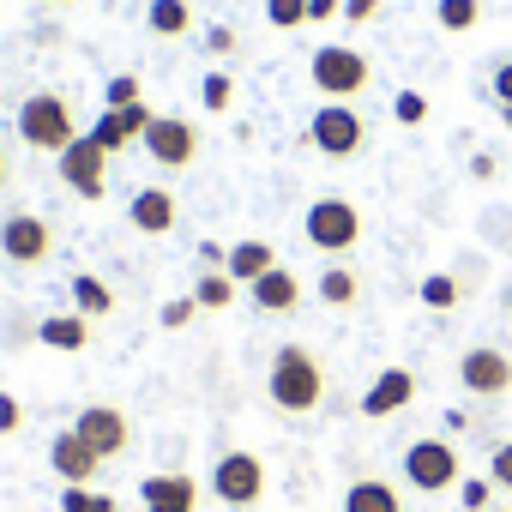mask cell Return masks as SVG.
I'll list each match as a JSON object with an SVG mask.
<instances>
[{
  "label": "cell",
  "instance_id": "1",
  "mask_svg": "<svg viewBox=\"0 0 512 512\" xmlns=\"http://www.w3.org/2000/svg\"><path fill=\"white\" fill-rule=\"evenodd\" d=\"M266 398L284 410V416H314L326 404V368L308 344H284L272 356V374H266Z\"/></svg>",
  "mask_w": 512,
  "mask_h": 512
},
{
  "label": "cell",
  "instance_id": "2",
  "mask_svg": "<svg viewBox=\"0 0 512 512\" xmlns=\"http://www.w3.org/2000/svg\"><path fill=\"white\" fill-rule=\"evenodd\" d=\"M19 139H25L31 151H43V157H61V151L79 139L73 103H67L61 91H37V97H25V109H19Z\"/></svg>",
  "mask_w": 512,
  "mask_h": 512
},
{
  "label": "cell",
  "instance_id": "3",
  "mask_svg": "<svg viewBox=\"0 0 512 512\" xmlns=\"http://www.w3.org/2000/svg\"><path fill=\"white\" fill-rule=\"evenodd\" d=\"M314 91L326 97V103H356L368 85H374V61L362 55V49H350V43H326V49H314Z\"/></svg>",
  "mask_w": 512,
  "mask_h": 512
},
{
  "label": "cell",
  "instance_id": "4",
  "mask_svg": "<svg viewBox=\"0 0 512 512\" xmlns=\"http://www.w3.org/2000/svg\"><path fill=\"white\" fill-rule=\"evenodd\" d=\"M308 145H314L326 163L362 157V151H368V121H362V109H350V103H320L314 121H308Z\"/></svg>",
  "mask_w": 512,
  "mask_h": 512
},
{
  "label": "cell",
  "instance_id": "5",
  "mask_svg": "<svg viewBox=\"0 0 512 512\" xmlns=\"http://www.w3.org/2000/svg\"><path fill=\"white\" fill-rule=\"evenodd\" d=\"M302 235H308V247L314 253H332V260H344V253L362 241V205H350V199H314L308 205V217H302Z\"/></svg>",
  "mask_w": 512,
  "mask_h": 512
},
{
  "label": "cell",
  "instance_id": "6",
  "mask_svg": "<svg viewBox=\"0 0 512 512\" xmlns=\"http://www.w3.org/2000/svg\"><path fill=\"white\" fill-rule=\"evenodd\" d=\"M404 476H410V488H416V494H446V488H458V482H464L458 446H452V440H440V434L410 440V446H404Z\"/></svg>",
  "mask_w": 512,
  "mask_h": 512
},
{
  "label": "cell",
  "instance_id": "7",
  "mask_svg": "<svg viewBox=\"0 0 512 512\" xmlns=\"http://www.w3.org/2000/svg\"><path fill=\"white\" fill-rule=\"evenodd\" d=\"M49 253H55V229H49V217H37V211L0 217V260H7V266L37 272V266H49Z\"/></svg>",
  "mask_w": 512,
  "mask_h": 512
},
{
  "label": "cell",
  "instance_id": "8",
  "mask_svg": "<svg viewBox=\"0 0 512 512\" xmlns=\"http://www.w3.org/2000/svg\"><path fill=\"white\" fill-rule=\"evenodd\" d=\"M211 494H217L223 506H253V500L266 494V458L247 452V446L223 452V458L211 464Z\"/></svg>",
  "mask_w": 512,
  "mask_h": 512
},
{
  "label": "cell",
  "instance_id": "9",
  "mask_svg": "<svg viewBox=\"0 0 512 512\" xmlns=\"http://www.w3.org/2000/svg\"><path fill=\"white\" fill-rule=\"evenodd\" d=\"M139 145H145V157H151L157 169H193L199 151H205V139H199V127H193L187 115H157Z\"/></svg>",
  "mask_w": 512,
  "mask_h": 512
},
{
  "label": "cell",
  "instance_id": "10",
  "mask_svg": "<svg viewBox=\"0 0 512 512\" xmlns=\"http://www.w3.org/2000/svg\"><path fill=\"white\" fill-rule=\"evenodd\" d=\"M109 163H115V157H109V151H103V145H97L91 133H79V139H73V145H67L61 157H55L61 181H67V187H73L79 199H91V205H97V199L109 193Z\"/></svg>",
  "mask_w": 512,
  "mask_h": 512
},
{
  "label": "cell",
  "instance_id": "11",
  "mask_svg": "<svg viewBox=\"0 0 512 512\" xmlns=\"http://www.w3.org/2000/svg\"><path fill=\"white\" fill-rule=\"evenodd\" d=\"M458 386L470 398H506L512 392V356L494 350V344H470L458 356Z\"/></svg>",
  "mask_w": 512,
  "mask_h": 512
},
{
  "label": "cell",
  "instance_id": "12",
  "mask_svg": "<svg viewBox=\"0 0 512 512\" xmlns=\"http://www.w3.org/2000/svg\"><path fill=\"white\" fill-rule=\"evenodd\" d=\"M73 434H79L103 464H109V458H121V452L133 446V422H127L115 404H85V410L73 416Z\"/></svg>",
  "mask_w": 512,
  "mask_h": 512
},
{
  "label": "cell",
  "instance_id": "13",
  "mask_svg": "<svg viewBox=\"0 0 512 512\" xmlns=\"http://www.w3.org/2000/svg\"><path fill=\"white\" fill-rule=\"evenodd\" d=\"M157 121V109L151 103H127V109H103L97 121H91V139L109 151V157H121L127 145H139L145 139V127Z\"/></svg>",
  "mask_w": 512,
  "mask_h": 512
},
{
  "label": "cell",
  "instance_id": "14",
  "mask_svg": "<svg viewBox=\"0 0 512 512\" xmlns=\"http://www.w3.org/2000/svg\"><path fill=\"white\" fill-rule=\"evenodd\" d=\"M139 506L145 512H193L199 506V482L187 470H157L139 482Z\"/></svg>",
  "mask_w": 512,
  "mask_h": 512
},
{
  "label": "cell",
  "instance_id": "15",
  "mask_svg": "<svg viewBox=\"0 0 512 512\" xmlns=\"http://www.w3.org/2000/svg\"><path fill=\"white\" fill-rule=\"evenodd\" d=\"M410 398H416V374H410V368H380L374 386L362 392V416H368V422H386V416H398Z\"/></svg>",
  "mask_w": 512,
  "mask_h": 512
},
{
  "label": "cell",
  "instance_id": "16",
  "mask_svg": "<svg viewBox=\"0 0 512 512\" xmlns=\"http://www.w3.org/2000/svg\"><path fill=\"white\" fill-rule=\"evenodd\" d=\"M49 464H55V476H61L67 488H91V476L103 470V458H97L73 428H61V434L49 440Z\"/></svg>",
  "mask_w": 512,
  "mask_h": 512
},
{
  "label": "cell",
  "instance_id": "17",
  "mask_svg": "<svg viewBox=\"0 0 512 512\" xmlns=\"http://www.w3.org/2000/svg\"><path fill=\"white\" fill-rule=\"evenodd\" d=\"M127 223H133L139 235H169V229L181 223V199H175L169 187H139L133 205H127Z\"/></svg>",
  "mask_w": 512,
  "mask_h": 512
},
{
  "label": "cell",
  "instance_id": "18",
  "mask_svg": "<svg viewBox=\"0 0 512 512\" xmlns=\"http://www.w3.org/2000/svg\"><path fill=\"white\" fill-rule=\"evenodd\" d=\"M272 266H278V247H272V241H260V235L235 241V247H229V260H223V272H229L241 290H247V284H260Z\"/></svg>",
  "mask_w": 512,
  "mask_h": 512
},
{
  "label": "cell",
  "instance_id": "19",
  "mask_svg": "<svg viewBox=\"0 0 512 512\" xmlns=\"http://www.w3.org/2000/svg\"><path fill=\"white\" fill-rule=\"evenodd\" d=\"M247 296H253V308H260V314H296L302 308V278L284 272V266H272L260 284H247Z\"/></svg>",
  "mask_w": 512,
  "mask_h": 512
},
{
  "label": "cell",
  "instance_id": "20",
  "mask_svg": "<svg viewBox=\"0 0 512 512\" xmlns=\"http://www.w3.org/2000/svg\"><path fill=\"white\" fill-rule=\"evenodd\" d=\"M344 512H404V494L380 476H362L344 488Z\"/></svg>",
  "mask_w": 512,
  "mask_h": 512
},
{
  "label": "cell",
  "instance_id": "21",
  "mask_svg": "<svg viewBox=\"0 0 512 512\" xmlns=\"http://www.w3.org/2000/svg\"><path fill=\"white\" fill-rule=\"evenodd\" d=\"M145 25H151V37H193L199 13H193V0H151Z\"/></svg>",
  "mask_w": 512,
  "mask_h": 512
},
{
  "label": "cell",
  "instance_id": "22",
  "mask_svg": "<svg viewBox=\"0 0 512 512\" xmlns=\"http://www.w3.org/2000/svg\"><path fill=\"white\" fill-rule=\"evenodd\" d=\"M37 338H43L49 350H67V356H79V350L91 344V320H85V314H49V320L37 326Z\"/></svg>",
  "mask_w": 512,
  "mask_h": 512
},
{
  "label": "cell",
  "instance_id": "23",
  "mask_svg": "<svg viewBox=\"0 0 512 512\" xmlns=\"http://www.w3.org/2000/svg\"><path fill=\"white\" fill-rule=\"evenodd\" d=\"M314 296H320L326 308H338V314H344V308H356V302H362V278H356V272L338 260V266H326V272H320Z\"/></svg>",
  "mask_w": 512,
  "mask_h": 512
},
{
  "label": "cell",
  "instance_id": "24",
  "mask_svg": "<svg viewBox=\"0 0 512 512\" xmlns=\"http://www.w3.org/2000/svg\"><path fill=\"white\" fill-rule=\"evenodd\" d=\"M73 314H85V320L115 314V290H109L97 272H79V278H73Z\"/></svg>",
  "mask_w": 512,
  "mask_h": 512
},
{
  "label": "cell",
  "instance_id": "25",
  "mask_svg": "<svg viewBox=\"0 0 512 512\" xmlns=\"http://www.w3.org/2000/svg\"><path fill=\"white\" fill-rule=\"evenodd\" d=\"M235 290H241V284H235L229 272H205V278L193 284V302H199V314H223V308L235 302Z\"/></svg>",
  "mask_w": 512,
  "mask_h": 512
},
{
  "label": "cell",
  "instance_id": "26",
  "mask_svg": "<svg viewBox=\"0 0 512 512\" xmlns=\"http://www.w3.org/2000/svg\"><path fill=\"white\" fill-rule=\"evenodd\" d=\"M458 296H464V290H458V278H452V272H428V278L416 284V302H422V308H434V314H452V308H458Z\"/></svg>",
  "mask_w": 512,
  "mask_h": 512
},
{
  "label": "cell",
  "instance_id": "27",
  "mask_svg": "<svg viewBox=\"0 0 512 512\" xmlns=\"http://www.w3.org/2000/svg\"><path fill=\"white\" fill-rule=\"evenodd\" d=\"M199 103H205V115H229V109H235V79H229L223 67H211V73L199 79Z\"/></svg>",
  "mask_w": 512,
  "mask_h": 512
},
{
  "label": "cell",
  "instance_id": "28",
  "mask_svg": "<svg viewBox=\"0 0 512 512\" xmlns=\"http://www.w3.org/2000/svg\"><path fill=\"white\" fill-rule=\"evenodd\" d=\"M440 31H476L482 25V0H434Z\"/></svg>",
  "mask_w": 512,
  "mask_h": 512
},
{
  "label": "cell",
  "instance_id": "29",
  "mask_svg": "<svg viewBox=\"0 0 512 512\" xmlns=\"http://www.w3.org/2000/svg\"><path fill=\"white\" fill-rule=\"evenodd\" d=\"M266 25L272 31H302L308 25V0H266Z\"/></svg>",
  "mask_w": 512,
  "mask_h": 512
},
{
  "label": "cell",
  "instance_id": "30",
  "mask_svg": "<svg viewBox=\"0 0 512 512\" xmlns=\"http://www.w3.org/2000/svg\"><path fill=\"white\" fill-rule=\"evenodd\" d=\"M127 103H145V85H139V73H115V79L103 85V109H127Z\"/></svg>",
  "mask_w": 512,
  "mask_h": 512
},
{
  "label": "cell",
  "instance_id": "31",
  "mask_svg": "<svg viewBox=\"0 0 512 512\" xmlns=\"http://www.w3.org/2000/svg\"><path fill=\"white\" fill-rule=\"evenodd\" d=\"M61 512H115V494H97V488H61Z\"/></svg>",
  "mask_w": 512,
  "mask_h": 512
},
{
  "label": "cell",
  "instance_id": "32",
  "mask_svg": "<svg viewBox=\"0 0 512 512\" xmlns=\"http://www.w3.org/2000/svg\"><path fill=\"white\" fill-rule=\"evenodd\" d=\"M392 121H398V127H422V121H428V97H422V91H398V97H392Z\"/></svg>",
  "mask_w": 512,
  "mask_h": 512
},
{
  "label": "cell",
  "instance_id": "33",
  "mask_svg": "<svg viewBox=\"0 0 512 512\" xmlns=\"http://www.w3.org/2000/svg\"><path fill=\"white\" fill-rule=\"evenodd\" d=\"M458 506H464V512H488V506H494V482H488V476H464V482H458Z\"/></svg>",
  "mask_w": 512,
  "mask_h": 512
},
{
  "label": "cell",
  "instance_id": "34",
  "mask_svg": "<svg viewBox=\"0 0 512 512\" xmlns=\"http://www.w3.org/2000/svg\"><path fill=\"white\" fill-rule=\"evenodd\" d=\"M193 314H199V302H193V296H181V302H163V314H157V320H163V332H187V326H193Z\"/></svg>",
  "mask_w": 512,
  "mask_h": 512
},
{
  "label": "cell",
  "instance_id": "35",
  "mask_svg": "<svg viewBox=\"0 0 512 512\" xmlns=\"http://www.w3.org/2000/svg\"><path fill=\"white\" fill-rule=\"evenodd\" d=\"M488 482H494V488H506V494H512V440H500V446H494V452H488Z\"/></svg>",
  "mask_w": 512,
  "mask_h": 512
},
{
  "label": "cell",
  "instance_id": "36",
  "mask_svg": "<svg viewBox=\"0 0 512 512\" xmlns=\"http://www.w3.org/2000/svg\"><path fill=\"white\" fill-rule=\"evenodd\" d=\"M235 49H241L235 25H211V31H205V55H211V61H223V55H235Z\"/></svg>",
  "mask_w": 512,
  "mask_h": 512
},
{
  "label": "cell",
  "instance_id": "37",
  "mask_svg": "<svg viewBox=\"0 0 512 512\" xmlns=\"http://www.w3.org/2000/svg\"><path fill=\"white\" fill-rule=\"evenodd\" d=\"M488 91H494V103H512V61H494V73H488Z\"/></svg>",
  "mask_w": 512,
  "mask_h": 512
},
{
  "label": "cell",
  "instance_id": "38",
  "mask_svg": "<svg viewBox=\"0 0 512 512\" xmlns=\"http://www.w3.org/2000/svg\"><path fill=\"white\" fill-rule=\"evenodd\" d=\"M344 19L350 25H374L380 19V0H344Z\"/></svg>",
  "mask_w": 512,
  "mask_h": 512
},
{
  "label": "cell",
  "instance_id": "39",
  "mask_svg": "<svg viewBox=\"0 0 512 512\" xmlns=\"http://www.w3.org/2000/svg\"><path fill=\"white\" fill-rule=\"evenodd\" d=\"M326 19H344V0H308V25H326Z\"/></svg>",
  "mask_w": 512,
  "mask_h": 512
},
{
  "label": "cell",
  "instance_id": "40",
  "mask_svg": "<svg viewBox=\"0 0 512 512\" xmlns=\"http://www.w3.org/2000/svg\"><path fill=\"white\" fill-rule=\"evenodd\" d=\"M19 416H25V410H19V398H13V392H0V434H13V428H19Z\"/></svg>",
  "mask_w": 512,
  "mask_h": 512
},
{
  "label": "cell",
  "instance_id": "41",
  "mask_svg": "<svg viewBox=\"0 0 512 512\" xmlns=\"http://www.w3.org/2000/svg\"><path fill=\"white\" fill-rule=\"evenodd\" d=\"M223 260H229V247H217V241H199V266H205V272H223Z\"/></svg>",
  "mask_w": 512,
  "mask_h": 512
},
{
  "label": "cell",
  "instance_id": "42",
  "mask_svg": "<svg viewBox=\"0 0 512 512\" xmlns=\"http://www.w3.org/2000/svg\"><path fill=\"white\" fill-rule=\"evenodd\" d=\"M470 181H494V157H488V151L470 157Z\"/></svg>",
  "mask_w": 512,
  "mask_h": 512
},
{
  "label": "cell",
  "instance_id": "43",
  "mask_svg": "<svg viewBox=\"0 0 512 512\" xmlns=\"http://www.w3.org/2000/svg\"><path fill=\"white\" fill-rule=\"evenodd\" d=\"M7 181H13V163H7V151H0V193H7Z\"/></svg>",
  "mask_w": 512,
  "mask_h": 512
},
{
  "label": "cell",
  "instance_id": "44",
  "mask_svg": "<svg viewBox=\"0 0 512 512\" xmlns=\"http://www.w3.org/2000/svg\"><path fill=\"white\" fill-rule=\"evenodd\" d=\"M500 121H506V127H512V103H500Z\"/></svg>",
  "mask_w": 512,
  "mask_h": 512
},
{
  "label": "cell",
  "instance_id": "45",
  "mask_svg": "<svg viewBox=\"0 0 512 512\" xmlns=\"http://www.w3.org/2000/svg\"><path fill=\"white\" fill-rule=\"evenodd\" d=\"M49 7H85V0H49Z\"/></svg>",
  "mask_w": 512,
  "mask_h": 512
},
{
  "label": "cell",
  "instance_id": "46",
  "mask_svg": "<svg viewBox=\"0 0 512 512\" xmlns=\"http://www.w3.org/2000/svg\"><path fill=\"white\" fill-rule=\"evenodd\" d=\"M488 512H512V506H488Z\"/></svg>",
  "mask_w": 512,
  "mask_h": 512
},
{
  "label": "cell",
  "instance_id": "47",
  "mask_svg": "<svg viewBox=\"0 0 512 512\" xmlns=\"http://www.w3.org/2000/svg\"><path fill=\"white\" fill-rule=\"evenodd\" d=\"M506 260H512V241H506Z\"/></svg>",
  "mask_w": 512,
  "mask_h": 512
},
{
  "label": "cell",
  "instance_id": "48",
  "mask_svg": "<svg viewBox=\"0 0 512 512\" xmlns=\"http://www.w3.org/2000/svg\"><path fill=\"white\" fill-rule=\"evenodd\" d=\"M139 512H145V506H139Z\"/></svg>",
  "mask_w": 512,
  "mask_h": 512
}]
</instances>
